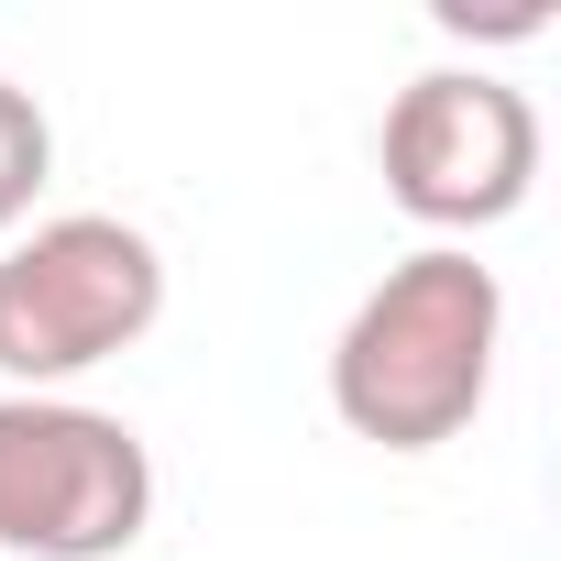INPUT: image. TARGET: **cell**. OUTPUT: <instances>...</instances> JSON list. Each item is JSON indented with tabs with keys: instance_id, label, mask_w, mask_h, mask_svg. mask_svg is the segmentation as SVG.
<instances>
[{
	"instance_id": "obj_1",
	"label": "cell",
	"mask_w": 561,
	"mask_h": 561,
	"mask_svg": "<svg viewBox=\"0 0 561 561\" xmlns=\"http://www.w3.org/2000/svg\"><path fill=\"white\" fill-rule=\"evenodd\" d=\"M495 342H506V287L495 264H473L462 242H419L408 264H386L364 309L331 342V408L353 440L375 451H440L473 430L484 386H495Z\"/></svg>"
},
{
	"instance_id": "obj_5",
	"label": "cell",
	"mask_w": 561,
	"mask_h": 561,
	"mask_svg": "<svg viewBox=\"0 0 561 561\" xmlns=\"http://www.w3.org/2000/svg\"><path fill=\"white\" fill-rule=\"evenodd\" d=\"M45 176H56V122L34 111V89L0 78V231H23V220H34Z\"/></svg>"
},
{
	"instance_id": "obj_2",
	"label": "cell",
	"mask_w": 561,
	"mask_h": 561,
	"mask_svg": "<svg viewBox=\"0 0 561 561\" xmlns=\"http://www.w3.org/2000/svg\"><path fill=\"white\" fill-rule=\"evenodd\" d=\"M154 320H165V253L111 209L34 220L0 253V375H12V397H56L67 375L133 353Z\"/></svg>"
},
{
	"instance_id": "obj_3",
	"label": "cell",
	"mask_w": 561,
	"mask_h": 561,
	"mask_svg": "<svg viewBox=\"0 0 561 561\" xmlns=\"http://www.w3.org/2000/svg\"><path fill=\"white\" fill-rule=\"evenodd\" d=\"M154 517V451L133 419L78 397H0V550L122 561Z\"/></svg>"
},
{
	"instance_id": "obj_4",
	"label": "cell",
	"mask_w": 561,
	"mask_h": 561,
	"mask_svg": "<svg viewBox=\"0 0 561 561\" xmlns=\"http://www.w3.org/2000/svg\"><path fill=\"white\" fill-rule=\"evenodd\" d=\"M375 165L408 220L484 231V220L528 209V187H539V111H528V89H506L484 67H430L386 100Z\"/></svg>"
}]
</instances>
